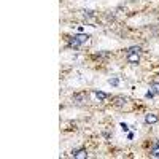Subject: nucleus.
Masks as SVG:
<instances>
[{
	"label": "nucleus",
	"mask_w": 159,
	"mask_h": 159,
	"mask_svg": "<svg viewBox=\"0 0 159 159\" xmlns=\"http://www.w3.org/2000/svg\"><path fill=\"white\" fill-rule=\"evenodd\" d=\"M72 156H73L75 159H86V157H88V151H86V148L73 150V151H72Z\"/></svg>",
	"instance_id": "nucleus-2"
},
{
	"label": "nucleus",
	"mask_w": 159,
	"mask_h": 159,
	"mask_svg": "<svg viewBox=\"0 0 159 159\" xmlns=\"http://www.w3.org/2000/svg\"><path fill=\"white\" fill-rule=\"evenodd\" d=\"M156 147H159V140H157V145H156Z\"/></svg>",
	"instance_id": "nucleus-14"
},
{
	"label": "nucleus",
	"mask_w": 159,
	"mask_h": 159,
	"mask_svg": "<svg viewBox=\"0 0 159 159\" xmlns=\"http://www.w3.org/2000/svg\"><path fill=\"white\" fill-rule=\"evenodd\" d=\"M94 97H96L99 102H105L108 96L105 94V92H102V91H94Z\"/></svg>",
	"instance_id": "nucleus-5"
},
{
	"label": "nucleus",
	"mask_w": 159,
	"mask_h": 159,
	"mask_svg": "<svg viewBox=\"0 0 159 159\" xmlns=\"http://www.w3.org/2000/svg\"><path fill=\"white\" fill-rule=\"evenodd\" d=\"M140 51H142V46H130L126 49L127 54H130V52H140Z\"/></svg>",
	"instance_id": "nucleus-9"
},
{
	"label": "nucleus",
	"mask_w": 159,
	"mask_h": 159,
	"mask_svg": "<svg viewBox=\"0 0 159 159\" xmlns=\"http://www.w3.org/2000/svg\"><path fill=\"white\" fill-rule=\"evenodd\" d=\"M108 83H110L111 86H118V83H119V80H118V78H111V80H110Z\"/></svg>",
	"instance_id": "nucleus-12"
},
{
	"label": "nucleus",
	"mask_w": 159,
	"mask_h": 159,
	"mask_svg": "<svg viewBox=\"0 0 159 159\" xmlns=\"http://www.w3.org/2000/svg\"><path fill=\"white\" fill-rule=\"evenodd\" d=\"M75 38L78 40L80 43H86L88 40H89V35L88 34H78V35H75Z\"/></svg>",
	"instance_id": "nucleus-7"
},
{
	"label": "nucleus",
	"mask_w": 159,
	"mask_h": 159,
	"mask_svg": "<svg viewBox=\"0 0 159 159\" xmlns=\"http://www.w3.org/2000/svg\"><path fill=\"white\" fill-rule=\"evenodd\" d=\"M150 154H151L153 157H159V147H156V148H153Z\"/></svg>",
	"instance_id": "nucleus-11"
},
{
	"label": "nucleus",
	"mask_w": 159,
	"mask_h": 159,
	"mask_svg": "<svg viewBox=\"0 0 159 159\" xmlns=\"http://www.w3.org/2000/svg\"><path fill=\"white\" fill-rule=\"evenodd\" d=\"M69 45H70L72 48H75V49L81 46V43H80V42H78V40H76L75 37H69Z\"/></svg>",
	"instance_id": "nucleus-6"
},
{
	"label": "nucleus",
	"mask_w": 159,
	"mask_h": 159,
	"mask_svg": "<svg viewBox=\"0 0 159 159\" xmlns=\"http://www.w3.org/2000/svg\"><path fill=\"white\" fill-rule=\"evenodd\" d=\"M157 121H159V115H156V113L145 115V123H147V124H156Z\"/></svg>",
	"instance_id": "nucleus-3"
},
{
	"label": "nucleus",
	"mask_w": 159,
	"mask_h": 159,
	"mask_svg": "<svg viewBox=\"0 0 159 159\" xmlns=\"http://www.w3.org/2000/svg\"><path fill=\"white\" fill-rule=\"evenodd\" d=\"M151 91L154 92V94H159V81H154V83H151Z\"/></svg>",
	"instance_id": "nucleus-10"
},
{
	"label": "nucleus",
	"mask_w": 159,
	"mask_h": 159,
	"mask_svg": "<svg viewBox=\"0 0 159 159\" xmlns=\"http://www.w3.org/2000/svg\"><path fill=\"white\" fill-rule=\"evenodd\" d=\"M154 96H156V94H154L153 91H148V92H147V99H153Z\"/></svg>",
	"instance_id": "nucleus-13"
},
{
	"label": "nucleus",
	"mask_w": 159,
	"mask_h": 159,
	"mask_svg": "<svg viewBox=\"0 0 159 159\" xmlns=\"http://www.w3.org/2000/svg\"><path fill=\"white\" fill-rule=\"evenodd\" d=\"M72 100H73L75 103H84V102L88 100V94H86V92H75L73 97H72Z\"/></svg>",
	"instance_id": "nucleus-1"
},
{
	"label": "nucleus",
	"mask_w": 159,
	"mask_h": 159,
	"mask_svg": "<svg viewBox=\"0 0 159 159\" xmlns=\"http://www.w3.org/2000/svg\"><path fill=\"white\" fill-rule=\"evenodd\" d=\"M127 62L135 65L140 62V52H130V54H127Z\"/></svg>",
	"instance_id": "nucleus-4"
},
{
	"label": "nucleus",
	"mask_w": 159,
	"mask_h": 159,
	"mask_svg": "<svg viewBox=\"0 0 159 159\" xmlns=\"http://www.w3.org/2000/svg\"><path fill=\"white\" fill-rule=\"evenodd\" d=\"M126 102H127V97H123V96L115 97V105H118V107H121V105H124Z\"/></svg>",
	"instance_id": "nucleus-8"
}]
</instances>
